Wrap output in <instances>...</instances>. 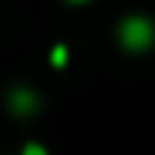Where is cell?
I'll use <instances>...</instances> for the list:
<instances>
[{"label":"cell","instance_id":"6da1fadb","mask_svg":"<svg viewBox=\"0 0 155 155\" xmlns=\"http://www.w3.org/2000/svg\"><path fill=\"white\" fill-rule=\"evenodd\" d=\"M118 38H121L124 49H129V52L150 49L155 43V23L150 17H127L118 29Z\"/></svg>","mask_w":155,"mask_h":155},{"label":"cell","instance_id":"7a4b0ae2","mask_svg":"<svg viewBox=\"0 0 155 155\" xmlns=\"http://www.w3.org/2000/svg\"><path fill=\"white\" fill-rule=\"evenodd\" d=\"M9 106H12L15 115H32L38 109V95L32 89H15L9 95Z\"/></svg>","mask_w":155,"mask_h":155},{"label":"cell","instance_id":"3957f363","mask_svg":"<svg viewBox=\"0 0 155 155\" xmlns=\"http://www.w3.org/2000/svg\"><path fill=\"white\" fill-rule=\"evenodd\" d=\"M52 63H55L58 69L66 66V46H63V43H58L55 49H52Z\"/></svg>","mask_w":155,"mask_h":155},{"label":"cell","instance_id":"277c9868","mask_svg":"<svg viewBox=\"0 0 155 155\" xmlns=\"http://www.w3.org/2000/svg\"><path fill=\"white\" fill-rule=\"evenodd\" d=\"M20 155H49V152H46V150H43L40 144H26Z\"/></svg>","mask_w":155,"mask_h":155},{"label":"cell","instance_id":"5b68a950","mask_svg":"<svg viewBox=\"0 0 155 155\" xmlns=\"http://www.w3.org/2000/svg\"><path fill=\"white\" fill-rule=\"evenodd\" d=\"M72 3H86V0H72Z\"/></svg>","mask_w":155,"mask_h":155}]
</instances>
